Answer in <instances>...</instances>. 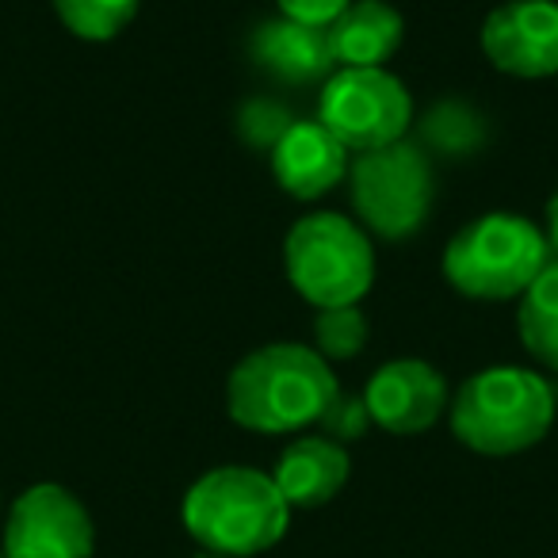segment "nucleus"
Segmentation results:
<instances>
[{
    "label": "nucleus",
    "mask_w": 558,
    "mask_h": 558,
    "mask_svg": "<svg viewBox=\"0 0 558 558\" xmlns=\"http://www.w3.org/2000/svg\"><path fill=\"white\" fill-rule=\"evenodd\" d=\"M337 375L306 344H264L248 352L226 383V410L248 433L279 436L318 425L337 395Z\"/></svg>",
    "instance_id": "nucleus-1"
},
{
    "label": "nucleus",
    "mask_w": 558,
    "mask_h": 558,
    "mask_svg": "<svg viewBox=\"0 0 558 558\" xmlns=\"http://www.w3.org/2000/svg\"><path fill=\"white\" fill-rule=\"evenodd\" d=\"M180 520L199 550L253 558L288 535L291 505L271 474L256 466H215L187 486Z\"/></svg>",
    "instance_id": "nucleus-2"
},
{
    "label": "nucleus",
    "mask_w": 558,
    "mask_h": 558,
    "mask_svg": "<svg viewBox=\"0 0 558 558\" xmlns=\"http://www.w3.org/2000/svg\"><path fill=\"white\" fill-rule=\"evenodd\" d=\"M555 390L527 367L478 372L451 398V433L478 456H520L550 433Z\"/></svg>",
    "instance_id": "nucleus-3"
},
{
    "label": "nucleus",
    "mask_w": 558,
    "mask_h": 558,
    "mask_svg": "<svg viewBox=\"0 0 558 558\" xmlns=\"http://www.w3.org/2000/svg\"><path fill=\"white\" fill-rule=\"evenodd\" d=\"M555 260L539 226L517 215H482L456 233L444 248V276L466 299L501 303L520 299L539 271Z\"/></svg>",
    "instance_id": "nucleus-4"
},
{
    "label": "nucleus",
    "mask_w": 558,
    "mask_h": 558,
    "mask_svg": "<svg viewBox=\"0 0 558 558\" xmlns=\"http://www.w3.org/2000/svg\"><path fill=\"white\" fill-rule=\"evenodd\" d=\"M283 264L295 291L314 306H356L375 283V248L364 226L318 210L291 226L283 241Z\"/></svg>",
    "instance_id": "nucleus-5"
},
{
    "label": "nucleus",
    "mask_w": 558,
    "mask_h": 558,
    "mask_svg": "<svg viewBox=\"0 0 558 558\" xmlns=\"http://www.w3.org/2000/svg\"><path fill=\"white\" fill-rule=\"evenodd\" d=\"M352 207L364 230L387 241H405L425 226L433 207V169L410 142L356 154L352 161Z\"/></svg>",
    "instance_id": "nucleus-6"
},
{
    "label": "nucleus",
    "mask_w": 558,
    "mask_h": 558,
    "mask_svg": "<svg viewBox=\"0 0 558 558\" xmlns=\"http://www.w3.org/2000/svg\"><path fill=\"white\" fill-rule=\"evenodd\" d=\"M413 100L405 85L387 70H337L318 100V123L344 149L372 154L405 138Z\"/></svg>",
    "instance_id": "nucleus-7"
},
{
    "label": "nucleus",
    "mask_w": 558,
    "mask_h": 558,
    "mask_svg": "<svg viewBox=\"0 0 558 558\" xmlns=\"http://www.w3.org/2000/svg\"><path fill=\"white\" fill-rule=\"evenodd\" d=\"M96 527L88 509L58 482L27 486L4 520V558H93Z\"/></svg>",
    "instance_id": "nucleus-8"
},
{
    "label": "nucleus",
    "mask_w": 558,
    "mask_h": 558,
    "mask_svg": "<svg viewBox=\"0 0 558 558\" xmlns=\"http://www.w3.org/2000/svg\"><path fill=\"white\" fill-rule=\"evenodd\" d=\"M482 54L509 77H555L558 73V4L555 0H509L482 24Z\"/></svg>",
    "instance_id": "nucleus-9"
},
{
    "label": "nucleus",
    "mask_w": 558,
    "mask_h": 558,
    "mask_svg": "<svg viewBox=\"0 0 558 558\" xmlns=\"http://www.w3.org/2000/svg\"><path fill=\"white\" fill-rule=\"evenodd\" d=\"M364 402L372 425L395 436H417L448 410V383L425 360H390L367 379Z\"/></svg>",
    "instance_id": "nucleus-10"
},
{
    "label": "nucleus",
    "mask_w": 558,
    "mask_h": 558,
    "mask_svg": "<svg viewBox=\"0 0 558 558\" xmlns=\"http://www.w3.org/2000/svg\"><path fill=\"white\" fill-rule=\"evenodd\" d=\"M271 172L276 184L295 199H318L333 192L349 172V149L314 119V123H288L271 146Z\"/></svg>",
    "instance_id": "nucleus-11"
},
{
    "label": "nucleus",
    "mask_w": 558,
    "mask_h": 558,
    "mask_svg": "<svg viewBox=\"0 0 558 558\" xmlns=\"http://www.w3.org/2000/svg\"><path fill=\"white\" fill-rule=\"evenodd\" d=\"M405 39V20L387 0H352L326 27L337 70H383Z\"/></svg>",
    "instance_id": "nucleus-12"
},
{
    "label": "nucleus",
    "mask_w": 558,
    "mask_h": 558,
    "mask_svg": "<svg viewBox=\"0 0 558 558\" xmlns=\"http://www.w3.org/2000/svg\"><path fill=\"white\" fill-rule=\"evenodd\" d=\"M349 474L352 459L344 444H333L329 436H299L279 451L271 478L291 509H322L341 494Z\"/></svg>",
    "instance_id": "nucleus-13"
},
{
    "label": "nucleus",
    "mask_w": 558,
    "mask_h": 558,
    "mask_svg": "<svg viewBox=\"0 0 558 558\" xmlns=\"http://www.w3.org/2000/svg\"><path fill=\"white\" fill-rule=\"evenodd\" d=\"M248 50H253L256 65H264L271 77L291 81V85L322 81L333 70L326 27H306L295 24V20H268V24H260Z\"/></svg>",
    "instance_id": "nucleus-14"
},
{
    "label": "nucleus",
    "mask_w": 558,
    "mask_h": 558,
    "mask_svg": "<svg viewBox=\"0 0 558 558\" xmlns=\"http://www.w3.org/2000/svg\"><path fill=\"white\" fill-rule=\"evenodd\" d=\"M520 299H524L517 311L520 344L543 367L558 372V260H550Z\"/></svg>",
    "instance_id": "nucleus-15"
},
{
    "label": "nucleus",
    "mask_w": 558,
    "mask_h": 558,
    "mask_svg": "<svg viewBox=\"0 0 558 558\" xmlns=\"http://www.w3.org/2000/svg\"><path fill=\"white\" fill-rule=\"evenodd\" d=\"M54 12L77 39L108 43L138 12V0H54Z\"/></svg>",
    "instance_id": "nucleus-16"
},
{
    "label": "nucleus",
    "mask_w": 558,
    "mask_h": 558,
    "mask_svg": "<svg viewBox=\"0 0 558 558\" xmlns=\"http://www.w3.org/2000/svg\"><path fill=\"white\" fill-rule=\"evenodd\" d=\"M314 341H318V356L326 360H352L364 352L367 344V318L360 306H329L318 311L314 318Z\"/></svg>",
    "instance_id": "nucleus-17"
},
{
    "label": "nucleus",
    "mask_w": 558,
    "mask_h": 558,
    "mask_svg": "<svg viewBox=\"0 0 558 558\" xmlns=\"http://www.w3.org/2000/svg\"><path fill=\"white\" fill-rule=\"evenodd\" d=\"M322 436H329L333 444H352L372 428V413H367L364 395H349V390H337L329 398V405L318 417Z\"/></svg>",
    "instance_id": "nucleus-18"
},
{
    "label": "nucleus",
    "mask_w": 558,
    "mask_h": 558,
    "mask_svg": "<svg viewBox=\"0 0 558 558\" xmlns=\"http://www.w3.org/2000/svg\"><path fill=\"white\" fill-rule=\"evenodd\" d=\"M283 20H295L306 27H329L352 0H276Z\"/></svg>",
    "instance_id": "nucleus-19"
},
{
    "label": "nucleus",
    "mask_w": 558,
    "mask_h": 558,
    "mask_svg": "<svg viewBox=\"0 0 558 558\" xmlns=\"http://www.w3.org/2000/svg\"><path fill=\"white\" fill-rule=\"evenodd\" d=\"M543 238L550 245V256H558V192L547 203V230H543Z\"/></svg>",
    "instance_id": "nucleus-20"
},
{
    "label": "nucleus",
    "mask_w": 558,
    "mask_h": 558,
    "mask_svg": "<svg viewBox=\"0 0 558 558\" xmlns=\"http://www.w3.org/2000/svg\"><path fill=\"white\" fill-rule=\"evenodd\" d=\"M192 558H230V555H218V550H199V555H192Z\"/></svg>",
    "instance_id": "nucleus-21"
},
{
    "label": "nucleus",
    "mask_w": 558,
    "mask_h": 558,
    "mask_svg": "<svg viewBox=\"0 0 558 558\" xmlns=\"http://www.w3.org/2000/svg\"><path fill=\"white\" fill-rule=\"evenodd\" d=\"M0 558H4V550H0Z\"/></svg>",
    "instance_id": "nucleus-22"
}]
</instances>
